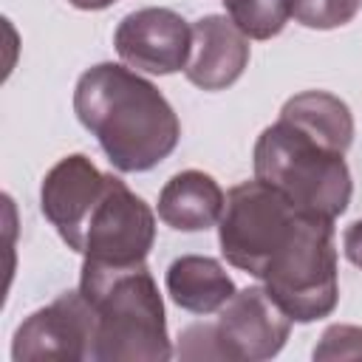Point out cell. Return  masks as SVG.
I'll return each mask as SVG.
<instances>
[{
    "label": "cell",
    "mask_w": 362,
    "mask_h": 362,
    "mask_svg": "<svg viewBox=\"0 0 362 362\" xmlns=\"http://www.w3.org/2000/svg\"><path fill=\"white\" fill-rule=\"evenodd\" d=\"M345 153L277 119L255 141V178L280 189L294 206L337 218L351 204Z\"/></svg>",
    "instance_id": "3957f363"
},
{
    "label": "cell",
    "mask_w": 362,
    "mask_h": 362,
    "mask_svg": "<svg viewBox=\"0 0 362 362\" xmlns=\"http://www.w3.org/2000/svg\"><path fill=\"white\" fill-rule=\"evenodd\" d=\"M226 195L201 170L175 173L158 192V218L178 232H201L221 221Z\"/></svg>",
    "instance_id": "7c38bea8"
},
{
    "label": "cell",
    "mask_w": 362,
    "mask_h": 362,
    "mask_svg": "<svg viewBox=\"0 0 362 362\" xmlns=\"http://www.w3.org/2000/svg\"><path fill=\"white\" fill-rule=\"evenodd\" d=\"M342 249H345V257H348L356 269H362V218L354 221V223L345 229V235H342Z\"/></svg>",
    "instance_id": "ac0fdd59"
},
{
    "label": "cell",
    "mask_w": 362,
    "mask_h": 362,
    "mask_svg": "<svg viewBox=\"0 0 362 362\" xmlns=\"http://www.w3.org/2000/svg\"><path fill=\"white\" fill-rule=\"evenodd\" d=\"M300 206L263 181L235 184L218 221L221 255L240 272L260 280L269 257L286 240Z\"/></svg>",
    "instance_id": "5b68a950"
},
{
    "label": "cell",
    "mask_w": 362,
    "mask_h": 362,
    "mask_svg": "<svg viewBox=\"0 0 362 362\" xmlns=\"http://www.w3.org/2000/svg\"><path fill=\"white\" fill-rule=\"evenodd\" d=\"M291 331V317L269 297L263 286L235 291L209 325L215 359L263 362L280 354Z\"/></svg>",
    "instance_id": "52a82bcc"
},
{
    "label": "cell",
    "mask_w": 362,
    "mask_h": 362,
    "mask_svg": "<svg viewBox=\"0 0 362 362\" xmlns=\"http://www.w3.org/2000/svg\"><path fill=\"white\" fill-rule=\"evenodd\" d=\"M156 240L153 209L116 175L105 178L102 195L85 218L76 252L102 263H141Z\"/></svg>",
    "instance_id": "8992f818"
},
{
    "label": "cell",
    "mask_w": 362,
    "mask_h": 362,
    "mask_svg": "<svg viewBox=\"0 0 362 362\" xmlns=\"http://www.w3.org/2000/svg\"><path fill=\"white\" fill-rule=\"evenodd\" d=\"M362 0H291V17L305 28H337L356 17Z\"/></svg>",
    "instance_id": "2e32d148"
},
{
    "label": "cell",
    "mask_w": 362,
    "mask_h": 362,
    "mask_svg": "<svg viewBox=\"0 0 362 362\" xmlns=\"http://www.w3.org/2000/svg\"><path fill=\"white\" fill-rule=\"evenodd\" d=\"M260 280L291 322L328 317L339 297L334 218L300 209L286 240L269 257Z\"/></svg>",
    "instance_id": "277c9868"
},
{
    "label": "cell",
    "mask_w": 362,
    "mask_h": 362,
    "mask_svg": "<svg viewBox=\"0 0 362 362\" xmlns=\"http://www.w3.org/2000/svg\"><path fill=\"white\" fill-rule=\"evenodd\" d=\"M79 291L96 317V362H164L173 356L164 303L141 263H102L85 257Z\"/></svg>",
    "instance_id": "7a4b0ae2"
},
{
    "label": "cell",
    "mask_w": 362,
    "mask_h": 362,
    "mask_svg": "<svg viewBox=\"0 0 362 362\" xmlns=\"http://www.w3.org/2000/svg\"><path fill=\"white\" fill-rule=\"evenodd\" d=\"M223 6L249 40L277 37L291 17V0H223Z\"/></svg>",
    "instance_id": "9a60e30c"
},
{
    "label": "cell",
    "mask_w": 362,
    "mask_h": 362,
    "mask_svg": "<svg viewBox=\"0 0 362 362\" xmlns=\"http://www.w3.org/2000/svg\"><path fill=\"white\" fill-rule=\"evenodd\" d=\"M74 110L122 173L156 167L175 150L181 136L178 116L164 93L116 62H99L79 76Z\"/></svg>",
    "instance_id": "6da1fadb"
},
{
    "label": "cell",
    "mask_w": 362,
    "mask_h": 362,
    "mask_svg": "<svg viewBox=\"0 0 362 362\" xmlns=\"http://www.w3.org/2000/svg\"><path fill=\"white\" fill-rule=\"evenodd\" d=\"M68 3L76 6V8H82V11H99V8H107L116 0H68Z\"/></svg>",
    "instance_id": "d6986e66"
},
{
    "label": "cell",
    "mask_w": 362,
    "mask_h": 362,
    "mask_svg": "<svg viewBox=\"0 0 362 362\" xmlns=\"http://www.w3.org/2000/svg\"><path fill=\"white\" fill-rule=\"evenodd\" d=\"M314 359H362V328L331 325L314 348Z\"/></svg>",
    "instance_id": "e0dca14e"
},
{
    "label": "cell",
    "mask_w": 362,
    "mask_h": 362,
    "mask_svg": "<svg viewBox=\"0 0 362 362\" xmlns=\"http://www.w3.org/2000/svg\"><path fill=\"white\" fill-rule=\"evenodd\" d=\"M249 65V37L223 14L192 23V48L184 65L187 79L201 90L229 88Z\"/></svg>",
    "instance_id": "8fae6325"
},
{
    "label": "cell",
    "mask_w": 362,
    "mask_h": 362,
    "mask_svg": "<svg viewBox=\"0 0 362 362\" xmlns=\"http://www.w3.org/2000/svg\"><path fill=\"white\" fill-rule=\"evenodd\" d=\"M105 178H107V173H99L96 164L82 153L59 158L42 178L40 206H42L45 218L57 226L59 238L74 252H76L85 218L93 209L96 198L102 195Z\"/></svg>",
    "instance_id": "30bf717a"
},
{
    "label": "cell",
    "mask_w": 362,
    "mask_h": 362,
    "mask_svg": "<svg viewBox=\"0 0 362 362\" xmlns=\"http://www.w3.org/2000/svg\"><path fill=\"white\" fill-rule=\"evenodd\" d=\"M96 317L82 291H65L20 322L11 342L14 362L93 359Z\"/></svg>",
    "instance_id": "ba28073f"
},
{
    "label": "cell",
    "mask_w": 362,
    "mask_h": 362,
    "mask_svg": "<svg viewBox=\"0 0 362 362\" xmlns=\"http://www.w3.org/2000/svg\"><path fill=\"white\" fill-rule=\"evenodd\" d=\"M167 294L184 311L212 314L229 303V297L235 294V283L215 257L184 255L167 269Z\"/></svg>",
    "instance_id": "4fadbf2b"
},
{
    "label": "cell",
    "mask_w": 362,
    "mask_h": 362,
    "mask_svg": "<svg viewBox=\"0 0 362 362\" xmlns=\"http://www.w3.org/2000/svg\"><path fill=\"white\" fill-rule=\"evenodd\" d=\"M113 45L130 68L164 76L187 65L192 48V25H187V20L173 8L150 6L130 11L119 23Z\"/></svg>",
    "instance_id": "9c48e42d"
},
{
    "label": "cell",
    "mask_w": 362,
    "mask_h": 362,
    "mask_svg": "<svg viewBox=\"0 0 362 362\" xmlns=\"http://www.w3.org/2000/svg\"><path fill=\"white\" fill-rule=\"evenodd\" d=\"M280 119L294 124L297 130L314 136L317 141H322L331 150L345 153L351 147L354 116H351L348 105L328 90H303V93L291 96L283 105Z\"/></svg>",
    "instance_id": "5bb4252c"
}]
</instances>
